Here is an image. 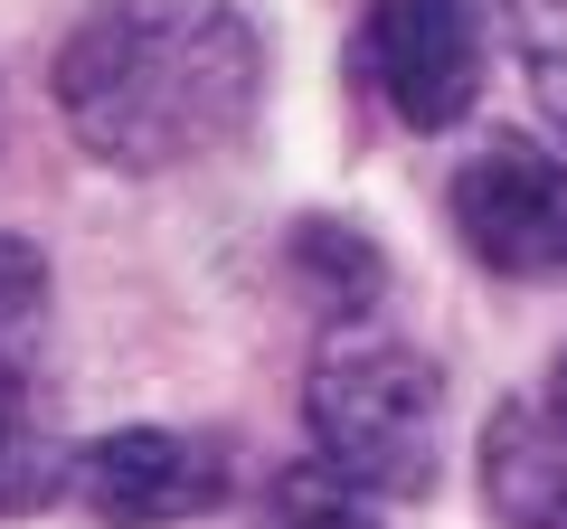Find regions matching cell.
Returning a JSON list of instances; mask_svg holds the SVG:
<instances>
[{"label":"cell","instance_id":"obj_1","mask_svg":"<svg viewBox=\"0 0 567 529\" xmlns=\"http://www.w3.org/2000/svg\"><path fill=\"white\" fill-rule=\"evenodd\" d=\"M265 48L237 0H85L58 39V114L114 170H181L237 143Z\"/></svg>","mask_w":567,"mask_h":529},{"label":"cell","instance_id":"obj_2","mask_svg":"<svg viewBox=\"0 0 567 529\" xmlns=\"http://www.w3.org/2000/svg\"><path fill=\"white\" fill-rule=\"evenodd\" d=\"M303 426L331 483H350L360 501L369 491L416 501V491H435V464H445V378L416 341L379 322H341L312 350Z\"/></svg>","mask_w":567,"mask_h":529},{"label":"cell","instance_id":"obj_3","mask_svg":"<svg viewBox=\"0 0 567 529\" xmlns=\"http://www.w3.org/2000/svg\"><path fill=\"white\" fill-rule=\"evenodd\" d=\"M350 66H360V85L406 133H445L483 95L492 0H369L360 39H350Z\"/></svg>","mask_w":567,"mask_h":529},{"label":"cell","instance_id":"obj_4","mask_svg":"<svg viewBox=\"0 0 567 529\" xmlns=\"http://www.w3.org/2000/svg\"><path fill=\"white\" fill-rule=\"evenodd\" d=\"M454 237L520 284H567V162L529 152L520 133L483 143L473 162H454Z\"/></svg>","mask_w":567,"mask_h":529},{"label":"cell","instance_id":"obj_5","mask_svg":"<svg viewBox=\"0 0 567 529\" xmlns=\"http://www.w3.org/2000/svg\"><path fill=\"white\" fill-rule=\"evenodd\" d=\"M76 491L104 529H171L227 501V454L171 426H114L76 454Z\"/></svg>","mask_w":567,"mask_h":529},{"label":"cell","instance_id":"obj_6","mask_svg":"<svg viewBox=\"0 0 567 529\" xmlns=\"http://www.w3.org/2000/svg\"><path fill=\"white\" fill-rule=\"evenodd\" d=\"M483 501L502 529H567V416L502 397L483 426Z\"/></svg>","mask_w":567,"mask_h":529},{"label":"cell","instance_id":"obj_7","mask_svg":"<svg viewBox=\"0 0 567 529\" xmlns=\"http://www.w3.org/2000/svg\"><path fill=\"white\" fill-rule=\"evenodd\" d=\"M66 473H76V454H58V426H48V397H39V360L0 350V520L39 510Z\"/></svg>","mask_w":567,"mask_h":529},{"label":"cell","instance_id":"obj_8","mask_svg":"<svg viewBox=\"0 0 567 529\" xmlns=\"http://www.w3.org/2000/svg\"><path fill=\"white\" fill-rule=\"evenodd\" d=\"M293 264H303L312 284H322L331 322H360V312L388 293L379 246H360V227H341V218H303V227H293Z\"/></svg>","mask_w":567,"mask_h":529},{"label":"cell","instance_id":"obj_9","mask_svg":"<svg viewBox=\"0 0 567 529\" xmlns=\"http://www.w3.org/2000/svg\"><path fill=\"white\" fill-rule=\"evenodd\" d=\"M39 341H48V264L29 237H0V350L39 360Z\"/></svg>","mask_w":567,"mask_h":529},{"label":"cell","instance_id":"obj_10","mask_svg":"<svg viewBox=\"0 0 567 529\" xmlns=\"http://www.w3.org/2000/svg\"><path fill=\"white\" fill-rule=\"evenodd\" d=\"M275 529H379V510H369L350 483H331L322 464H293L275 483Z\"/></svg>","mask_w":567,"mask_h":529},{"label":"cell","instance_id":"obj_11","mask_svg":"<svg viewBox=\"0 0 567 529\" xmlns=\"http://www.w3.org/2000/svg\"><path fill=\"white\" fill-rule=\"evenodd\" d=\"M529 85H539V114L558 123V143H567V39H529Z\"/></svg>","mask_w":567,"mask_h":529},{"label":"cell","instance_id":"obj_12","mask_svg":"<svg viewBox=\"0 0 567 529\" xmlns=\"http://www.w3.org/2000/svg\"><path fill=\"white\" fill-rule=\"evenodd\" d=\"M548 407L567 416V350H558V378H548Z\"/></svg>","mask_w":567,"mask_h":529},{"label":"cell","instance_id":"obj_13","mask_svg":"<svg viewBox=\"0 0 567 529\" xmlns=\"http://www.w3.org/2000/svg\"><path fill=\"white\" fill-rule=\"evenodd\" d=\"M558 10H567V0H558Z\"/></svg>","mask_w":567,"mask_h":529}]
</instances>
